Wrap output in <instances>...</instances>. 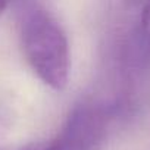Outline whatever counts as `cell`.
I'll list each match as a JSON object with an SVG mask.
<instances>
[{
    "label": "cell",
    "instance_id": "6da1fadb",
    "mask_svg": "<svg viewBox=\"0 0 150 150\" xmlns=\"http://www.w3.org/2000/svg\"><path fill=\"white\" fill-rule=\"evenodd\" d=\"M24 54L38 78L53 90H62L69 78V44L60 24L41 6H28L21 18Z\"/></svg>",
    "mask_w": 150,
    "mask_h": 150
},
{
    "label": "cell",
    "instance_id": "7a4b0ae2",
    "mask_svg": "<svg viewBox=\"0 0 150 150\" xmlns=\"http://www.w3.org/2000/svg\"><path fill=\"white\" fill-rule=\"evenodd\" d=\"M115 108L99 102H83L66 118L49 150H100L106 141Z\"/></svg>",
    "mask_w": 150,
    "mask_h": 150
},
{
    "label": "cell",
    "instance_id": "3957f363",
    "mask_svg": "<svg viewBox=\"0 0 150 150\" xmlns=\"http://www.w3.org/2000/svg\"><path fill=\"white\" fill-rule=\"evenodd\" d=\"M140 31H141L143 43L150 50V0H146V2L143 3L141 21H140Z\"/></svg>",
    "mask_w": 150,
    "mask_h": 150
},
{
    "label": "cell",
    "instance_id": "277c9868",
    "mask_svg": "<svg viewBox=\"0 0 150 150\" xmlns=\"http://www.w3.org/2000/svg\"><path fill=\"white\" fill-rule=\"evenodd\" d=\"M18 150H49V143H33V144L24 146Z\"/></svg>",
    "mask_w": 150,
    "mask_h": 150
},
{
    "label": "cell",
    "instance_id": "5b68a950",
    "mask_svg": "<svg viewBox=\"0 0 150 150\" xmlns=\"http://www.w3.org/2000/svg\"><path fill=\"white\" fill-rule=\"evenodd\" d=\"M12 2H13V0H0V15L6 11V8H8Z\"/></svg>",
    "mask_w": 150,
    "mask_h": 150
},
{
    "label": "cell",
    "instance_id": "8992f818",
    "mask_svg": "<svg viewBox=\"0 0 150 150\" xmlns=\"http://www.w3.org/2000/svg\"><path fill=\"white\" fill-rule=\"evenodd\" d=\"M125 2L129 5H138V3H144L146 0H125Z\"/></svg>",
    "mask_w": 150,
    "mask_h": 150
}]
</instances>
